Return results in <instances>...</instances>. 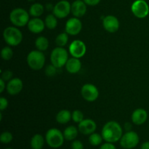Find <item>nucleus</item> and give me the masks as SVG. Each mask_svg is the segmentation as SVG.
Returning <instances> with one entry per match:
<instances>
[{
	"label": "nucleus",
	"instance_id": "9",
	"mask_svg": "<svg viewBox=\"0 0 149 149\" xmlns=\"http://www.w3.org/2000/svg\"><path fill=\"white\" fill-rule=\"evenodd\" d=\"M52 13L58 18H65L71 13V4L66 0H61L54 6Z\"/></svg>",
	"mask_w": 149,
	"mask_h": 149
},
{
	"label": "nucleus",
	"instance_id": "32",
	"mask_svg": "<svg viewBox=\"0 0 149 149\" xmlns=\"http://www.w3.org/2000/svg\"><path fill=\"white\" fill-rule=\"evenodd\" d=\"M13 74L11 71L6 70V71L1 72V79H2L4 80L5 81H9L10 80L12 79V78H13Z\"/></svg>",
	"mask_w": 149,
	"mask_h": 149
},
{
	"label": "nucleus",
	"instance_id": "6",
	"mask_svg": "<svg viewBox=\"0 0 149 149\" xmlns=\"http://www.w3.org/2000/svg\"><path fill=\"white\" fill-rule=\"evenodd\" d=\"M29 13L23 8H15L10 14V20L17 27H23L28 25L29 20Z\"/></svg>",
	"mask_w": 149,
	"mask_h": 149
},
{
	"label": "nucleus",
	"instance_id": "21",
	"mask_svg": "<svg viewBox=\"0 0 149 149\" xmlns=\"http://www.w3.org/2000/svg\"><path fill=\"white\" fill-rule=\"evenodd\" d=\"M78 132L79 129H77L76 127L73 126V125L67 127L63 131V135L65 140L68 141H74L77 137V135H78Z\"/></svg>",
	"mask_w": 149,
	"mask_h": 149
},
{
	"label": "nucleus",
	"instance_id": "26",
	"mask_svg": "<svg viewBox=\"0 0 149 149\" xmlns=\"http://www.w3.org/2000/svg\"><path fill=\"white\" fill-rule=\"evenodd\" d=\"M68 42V34L65 32V33H61L57 36L55 39V44L58 47H64L67 45Z\"/></svg>",
	"mask_w": 149,
	"mask_h": 149
},
{
	"label": "nucleus",
	"instance_id": "10",
	"mask_svg": "<svg viewBox=\"0 0 149 149\" xmlns=\"http://www.w3.org/2000/svg\"><path fill=\"white\" fill-rule=\"evenodd\" d=\"M81 95L83 98L88 102H93L97 99L99 91L93 84H85L81 89Z\"/></svg>",
	"mask_w": 149,
	"mask_h": 149
},
{
	"label": "nucleus",
	"instance_id": "13",
	"mask_svg": "<svg viewBox=\"0 0 149 149\" xmlns=\"http://www.w3.org/2000/svg\"><path fill=\"white\" fill-rule=\"evenodd\" d=\"M119 21L116 17L113 15H107L103 18V26L106 31L109 33H115L119 29Z\"/></svg>",
	"mask_w": 149,
	"mask_h": 149
},
{
	"label": "nucleus",
	"instance_id": "8",
	"mask_svg": "<svg viewBox=\"0 0 149 149\" xmlns=\"http://www.w3.org/2000/svg\"><path fill=\"white\" fill-rule=\"evenodd\" d=\"M131 11L138 18H145L149 14V6L145 0H136L131 6Z\"/></svg>",
	"mask_w": 149,
	"mask_h": 149
},
{
	"label": "nucleus",
	"instance_id": "40",
	"mask_svg": "<svg viewBox=\"0 0 149 149\" xmlns=\"http://www.w3.org/2000/svg\"><path fill=\"white\" fill-rule=\"evenodd\" d=\"M46 8H47V10H48V11H51V10L52 11V10H53V9H54V7L52 6V4H47Z\"/></svg>",
	"mask_w": 149,
	"mask_h": 149
},
{
	"label": "nucleus",
	"instance_id": "14",
	"mask_svg": "<svg viewBox=\"0 0 149 149\" xmlns=\"http://www.w3.org/2000/svg\"><path fill=\"white\" fill-rule=\"evenodd\" d=\"M97 128L95 122L91 119H83L80 123H79L78 129L81 134L85 135H90L95 132Z\"/></svg>",
	"mask_w": 149,
	"mask_h": 149
},
{
	"label": "nucleus",
	"instance_id": "38",
	"mask_svg": "<svg viewBox=\"0 0 149 149\" xmlns=\"http://www.w3.org/2000/svg\"><path fill=\"white\" fill-rule=\"evenodd\" d=\"M124 127H125V129L126 130L127 132L131 131V129H132V125H131L130 122H126V123L125 124V125H124Z\"/></svg>",
	"mask_w": 149,
	"mask_h": 149
},
{
	"label": "nucleus",
	"instance_id": "27",
	"mask_svg": "<svg viewBox=\"0 0 149 149\" xmlns=\"http://www.w3.org/2000/svg\"><path fill=\"white\" fill-rule=\"evenodd\" d=\"M103 136L102 135H100L96 132H93L91 135H90L89 137V142H90V145L93 146H97L100 145L103 142Z\"/></svg>",
	"mask_w": 149,
	"mask_h": 149
},
{
	"label": "nucleus",
	"instance_id": "33",
	"mask_svg": "<svg viewBox=\"0 0 149 149\" xmlns=\"http://www.w3.org/2000/svg\"><path fill=\"white\" fill-rule=\"evenodd\" d=\"M71 149H84V145L79 140H74L71 143Z\"/></svg>",
	"mask_w": 149,
	"mask_h": 149
},
{
	"label": "nucleus",
	"instance_id": "1",
	"mask_svg": "<svg viewBox=\"0 0 149 149\" xmlns=\"http://www.w3.org/2000/svg\"><path fill=\"white\" fill-rule=\"evenodd\" d=\"M101 135L106 142L114 143L120 141L121 138L123 135V130L122 126L118 122L115 121H110L103 126Z\"/></svg>",
	"mask_w": 149,
	"mask_h": 149
},
{
	"label": "nucleus",
	"instance_id": "37",
	"mask_svg": "<svg viewBox=\"0 0 149 149\" xmlns=\"http://www.w3.org/2000/svg\"><path fill=\"white\" fill-rule=\"evenodd\" d=\"M6 87H7V86H6L5 84V81L3 80L2 79H0V93H2Z\"/></svg>",
	"mask_w": 149,
	"mask_h": 149
},
{
	"label": "nucleus",
	"instance_id": "22",
	"mask_svg": "<svg viewBox=\"0 0 149 149\" xmlns=\"http://www.w3.org/2000/svg\"><path fill=\"white\" fill-rule=\"evenodd\" d=\"M30 144L32 149H42L45 145V138L40 134H35L31 139Z\"/></svg>",
	"mask_w": 149,
	"mask_h": 149
},
{
	"label": "nucleus",
	"instance_id": "39",
	"mask_svg": "<svg viewBox=\"0 0 149 149\" xmlns=\"http://www.w3.org/2000/svg\"><path fill=\"white\" fill-rule=\"evenodd\" d=\"M141 149H149V141L143 143L141 146Z\"/></svg>",
	"mask_w": 149,
	"mask_h": 149
},
{
	"label": "nucleus",
	"instance_id": "36",
	"mask_svg": "<svg viewBox=\"0 0 149 149\" xmlns=\"http://www.w3.org/2000/svg\"><path fill=\"white\" fill-rule=\"evenodd\" d=\"M87 5L95 6L100 3V0H83Z\"/></svg>",
	"mask_w": 149,
	"mask_h": 149
},
{
	"label": "nucleus",
	"instance_id": "7",
	"mask_svg": "<svg viewBox=\"0 0 149 149\" xmlns=\"http://www.w3.org/2000/svg\"><path fill=\"white\" fill-rule=\"evenodd\" d=\"M140 142L138 133L134 131H128L121 138L119 143L121 147L125 149H132L137 146Z\"/></svg>",
	"mask_w": 149,
	"mask_h": 149
},
{
	"label": "nucleus",
	"instance_id": "5",
	"mask_svg": "<svg viewBox=\"0 0 149 149\" xmlns=\"http://www.w3.org/2000/svg\"><path fill=\"white\" fill-rule=\"evenodd\" d=\"M68 59V51L64 47H57L50 54L51 63L58 68H61L65 65Z\"/></svg>",
	"mask_w": 149,
	"mask_h": 149
},
{
	"label": "nucleus",
	"instance_id": "28",
	"mask_svg": "<svg viewBox=\"0 0 149 149\" xmlns=\"http://www.w3.org/2000/svg\"><path fill=\"white\" fill-rule=\"evenodd\" d=\"M13 56V51L10 47H4L1 51V57L4 61H10Z\"/></svg>",
	"mask_w": 149,
	"mask_h": 149
},
{
	"label": "nucleus",
	"instance_id": "41",
	"mask_svg": "<svg viewBox=\"0 0 149 149\" xmlns=\"http://www.w3.org/2000/svg\"><path fill=\"white\" fill-rule=\"evenodd\" d=\"M27 1H34L35 0H27Z\"/></svg>",
	"mask_w": 149,
	"mask_h": 149
},
{
	"label": "nucleus",
	"instance_id": "11",
	"mask_svg": "<svg viewBox=\"0 0 149 149\" xmlns=\"http://www.w3.org/2000/svg\"><path fill=\"white\" fill-rule=\"evenodd\" d=\"M68 49L71 56L76 58H81L85 55L87 47L82 41L77 39L70 44Z\"/></svg>",
	"mask_w": 149,
	"mask_h": 149
},
{
	"label": "nucleus",
	"instance_id": "24",
	"mask_svg": "<svg viewBox=\"0 0 149 149\" xmlns=\"http://www.w3.org/2000/svg\"><path fill=\"white\" fill-rule=\"evenodd\" d=\"M35 46L38 50L44 52L49 47V41L45 36H39L35 41Z\"/></svg>",
	"mask_w": 149,
	"mask_h": 149
},
{
	"label": "nucleus",
	"instance_id": "31",
	"mask_svg": "<svg viewBox=\"0 0 149 149\" xmlns=\"http://www.w3.org/2000/svg\"><path fill=\"white\" fill-rule=\"evenodd\" d=\"M57 69H58V68H56L55 65L51 64V65H47L46 67V68H45V74H46L47 77H54L56 74Z\"/></svg>",
	"mask_w": 149,
	"mask_h": 149
},
{
	"label": "nucleus",
	"instance_id": "12",
	"mask_svg": "<svg viewBox=\"0 0 149 149\" xmlns=\"http://www.w3.org/2000/svg\"><path fill=\"white\" fill-rule=\"evenodd\" d=\"M82 29V23L78 17H71L65 23V30L68 35L76 36L81 32Z\"/></svg>",
	"mask_w": 149,
	"mask_h": 149
},
{
	"label": "nucleus",
	"instance_id": "18",
	"mask_svg": "<svg viewBox=\"0 0 149 149\" xmlns=\"http://www.w3.org/2000/svg\"><path fill=\"white\" fill-rule=\"evenodd\" d=\"M148 119V113L143 109H137L132 112L131 119L136 125H143Z\"/></svg>",
	"mask_w": 149,
	"mask_h": 149
},
{
	"label": "nucleus",
	"instance_id": "30",
	"mask_svg": "<svg viewBox=\"0 0 149 149\" xmlns=\"http://www.w3.org/2000/svg\"><path fill=\"white\" fill-rule=\"evenodd\" d=\"M72 119L75 123H80L84 119V114L79 110H75L72 113Z\"/></svg>",
	"mask_w": 149,
	"mask_h": 149
},
{
	"label": "nucleus",
	"instance_id": "15",
	"mask_svg": "<svg viewBox=\"0 0 149 149\" xmlns=\"http://www.w3.org/2000/svg\"><path fill=\"white\" fill-rule=\"evenodd\" d=\"M23 83L20 79L13 78L8 81L7 84V91L11 95H16L22 91Z\"/></svg>",
	"mask_w": 149,
	"mask_h": 149
},
{
	"label": "nucleus",
	"instance_id": "19",
	"mask_svg": "<svg viewBox=\"0 0 149 149\" xmlns=\"http://www.w3.org/2000/svg\"><path fill=\"white\" fill-rule=\"evenodd\" d=\"M65 68L70 74H77L79 72L81 68V63L79 58H71L68 60L65 64Z\"/></svg>",
	"mask_w": 149,
	"mask_h": 149
},
{
	"label": "nucleus",
	"instance_id": "16",
	"mask_svg": "<svg viewBox=\"0 0 149 149\" xmlns=\"http://www.w3.org/2000/svg\"><path fill=\"white\" fill-rule=\"evenodd\" d=\"M87 13V4L84 1L76 0L71 4V13L76 17H83Z\"/></svg>",
	"mask_w": 149,
	"mask_h": 149
},
{
	"label": "nucleus",
	"instance_id": "20",
	"mask_svg": "<svg viewBox=\"0 0 149 149\" xmlns=\"http://www.w3.org/2000/svg\"><path fill=\"white\" fill-rule=\"evenodd\" d=\"M56 121L58 123L61 124V125H64V124H67L69 122L71 119H72V113L69 111L68 110H61L57 113L56 115Z\"/></svg>",
	"mask_w": 149,
	"mask_h": 149
},
{
	"label": "nucleus",
	"instance_id": "25",
	"mask_svg": "<svg viewBox=\"0 0 149 149\" xmlns=\"http://www.w3.org/2000/svg\"><path fill=\"white\" fill-rule=\"evenodd\" d=\"M45 26L48 29H55L58 26V17L54 14H49L45 17Z\"/></svg>",
	"mask_w": 149,
	"mask_h": 149
},
{
	"label": "nucleus",
	"instance_id": "35",
	"mask_svg": "<svg viewBox=\"0 0 149 149\" xmlns=\"http://www.w3.org/2000/svg\"><path fill=\"white\" fill-rule=\"evenodd\" d=\"M100 149H116V148L112 143L106 142L100 146Z\"/></svg>",
	"mask_w": 149,
	"mask_h": 149
},
{
	"label": "nucleus",
	"instance_id": "34",
	"mask_svg": "<svg viewBox=\"0 0 149 149\" xmlns=\"http://www.w3.org/2000/svg\"><path fill=\"white\" fill-rule=\"evenodd\" d=\"M8 106V100L4 97H0V111H3Z\"/></svg>",
	"mask_w": 149,
	"mask_h": 149
},
{
	"label": "nucleus",
	"instance_id": "3",
	"mask_svg": "<svg viewBox=\"0 0 149 149\" xmlns=\"http://www.w3.org/2000/svg\"><path fill=\"white\" fill-rule=\"evenodd\" d=\"M45 55L43 52L39 50H32L28 54L26 61L28 65L34 71H39L45 64Z\"/></svg>",
	"mask_w": 149,
	"mask_h": 149
},
{
	"label": "nucleus",
	"instance_id": "42",
	"mask_svg": "<svg viewBox=\"0 0 149 149\" xmlns=\"http://www.w3.org/2000/svg\"><path fill=\"white\" fill-rule=\"evenodd\" d=\"M5 149H13V148H5Z\"/></svg>",
	"mask_w": 149,
	"mask_h": 149
},
{
	"label": "nucleus",
	"instance_id": "17",
	"mask_svg": "<svg viewBox=\"0 0 149 149\" xmlns=\"http://www.w3.org/2000/svg\"><path fill=\"white\" fill-rule=\"evenodd\" d=\"M45 21L39 17H33L29 20L28 23V29L31 33H39L42 32L45 29Z\"/></svg>",
	"mask_w": 149,
	"mask_h": 149
},
{
	"label": "nucleus",
	"instance_id": "2",
	"mask_svg": "<svg viewBox=\"0 0 149 149\" xmlns=\"http://www.w3.org/2000/svg\"><path fill=\"white\" fill-rule=\"evenodd\" d=\"M3 38L7 45L12 47H15L22 42L23 33L17 27L9 26L3 31Z\"/></svg>",
	"mask_w": 149,
	"mask_h": 149
},
{
	"label": "nucleus",
	"instance_id": "29",
	"mask_svg": "<svg viewBox=\"0 0 149 149\" xmlns=\"http://www.w3.org/2000/svg\"><path fill=\"white\" fill-rule=\"evenodd\" d=\"M13 139V136L12 135L11 132H3L0 135V141L1 143L4 144H7V143H10L12 142Z\"/></svg>",
	"mask_w": 149,
	"mask_h": 149
},
{
	"label": "nucleus",
	"instance_id": "4",
	"mask_svg": "<svg viewBox=\"0 0 149 149\" xmlns=\"http://www.w3.org/2000/svg\"><path fill=\"white\" fill-rule=\"evenodd\" d=\"M63 132L56 128H51L47 132L45 135V141L47 145L52 148H58L63 146L64 143Z\"/></svg>",
	"mask_w": 149,
	"mask_h": 149
},
{
	"label": "nucleus",
	"instance_id": "23",
	"mask_svg": "<svg viewBox=\"0 0 149 149\" xmlns=\"http://www.w3.org/2000/svg\"><path fill=\"white\" fill-rule=\"evenodd\" d=\"M45 11V7L40 3H34L29 9V14L33 17H39L42 15Z\"/></svg>",
	"mask_w": 149,
	"mask_h": 149
}]
</instances>
